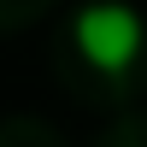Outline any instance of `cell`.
I'll return each mask as SVG.
<instances>
[{"instance_id":"cell-1","label":"cell","mask_w":147,"mask_h":147,"mask_svg":"<svg viewBox=\"0 0 147 147\" xmlns=\"http://www.w3.org/2000/svg\"><path fill=\"white\" fill-rule=\"evenodd\" d=\"M77 53L88 59L100 77H124L141 53V18L129 6H82L77 12Z\"/></svg>"}]
</instances>
